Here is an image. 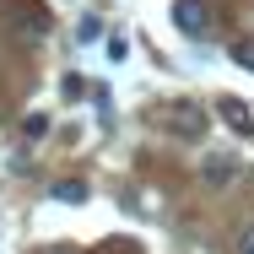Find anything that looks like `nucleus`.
<instances>
[{
	"label": "nucleus",
	"mask_w": 254,
	"mask_h": 254,
	"mask_svg": "<svg viewBox=\"0 0 254 254\" xmlns=\"http://www.w3.org/2000/svg\"><path fill=\"white\" fill-rule=\"evenodd\" d=\"M173 22H179L190 38H205V33H211V16H205L200 0H179V5H173Z\"/></svg>",
	"instance_id": "f03ea898"
},
{
	"label": "nucleus",
	"mask_w": 254,
	"mask_h": 254,
	"mask_svg": "<svg viewBox=\"0 0 254 254\" xmlns=\"http://www.w3.org/2000/svg\"><path fill=\"white\" fill-rule=\"evenodd\" d=\"M103 54H108V60H125V54H130V44H125V38H108V44H103Z\"/></svg>",
	"instance_id": "9d476101"
},
{
	"label": "nucleus",
	"mask_w": 254,
	"mask_h": 254,
	"mask_svg": "<svg viewBox=\"0 0 254 254\" xmlns=\"http://www.w3.org/2000/svg\"><path fill=\"white\" fill-rule=\"evenodd\" d=\"M233 173H238V157H227V152H211L200 162V179H205V184H216V190L233 184Z\"/></svg>",
	"instance_id": "7ed1b4c3"
},
{
	"label": "nucleus",
	"mask_w": 254,
	"mask_h": 254,
	"mask_svg": "<svg viewBox=\"0 0 254 254\" xmlns=\"http://www.w3.org/2000/svg\"><path fill=\"white\" fill-rule=\"evenodd\" d=\"M233 254H254V222L238 227V238H233Z\"/></svg>",
	"instance_id": "0eeeda50"
},
{
	"label": "nucleus",
	"mask_w": 254,
	"mask_h": 254,
	"mask_svg": "<svg viewBox=\"0 0 254 254\" xmlns=\"http://www.w3.org/2000/svg\"><path fill=\"white\" fill-rule=\"evenodd\" d=\"M44 254H70V249H44Z\"/></svg>",
	"instance_id": "9b49d317"
},
{
	"label": "nucleus",
	"mask_w": 254,
	"mask_h": 254,
	"mask_svg": "<svg viewBox=\"0 0 254 254\" xmlns=\"http://www.w3.org/2000/svg\"><path fill=\"white\" fill-rule=\"evenodd\" d=\"M162 130L195 146V141H205V135H211V114H205L195 98H173L168 108H162Z\"/></svg>",
	"instance_id": "f257e3e1"
},
{
	"label": "nucleus",
	"mask_w": 254,
	"mask_h": 254,
	"mask_svg": "<svg viewBox=\"0 0 254 254\" xmlns=\"http://www.w3.org/2000/svg\"><path fill=\"white\" fill-rule=\"evenodd\" d=\"M22 130H27V135H33V141H38V135H44V130H49V119H44V114H27V125H22Z\"/></svg>",
	"instance_id": "1a4fd4ad"
},
{
	"label": "nucleus",
	"mask_w": 254,
	"mask_h": 254,
	"mask_svg": "<svg viewBox=\"0 0 254 254\" xmlns=\"http://www.w3.org/2000/svg\"><path fill=\"white\" fill-rule=\"evenodd\" d=\"M54 200L81 205V200H87V184H76V179H60V184H54Z\"/></svg>",
	"instance_id": "39448f33"
},
{
	"label": "nucleus",
	"mask_w": 254,
	"mask_h": 254,
	"mask_svg": "<svg viewBox=\"0 0 254 254\" xmlns=\"http://www.w3.org/2000/svg\"><path fill=\"white\" fill-rule=\"evenodd\" d=\"M233 65L254 70V38H238V44H233Z\"/></svg>",
	"instance_id": "423d86ee"
},
{
	"label": "nucleus",
	"mask_w": 254,
	"mask_h": 254,
	"mask_svg": "<svg viewBox=\"0 0 254 254\" xmlns=\"http://www.w3.org/2000/svg\"><path fill=\"white\" fill-rule=\"evenodd\" d=\"M76 38H87V44H92V38H103V22H98V16H81V27H76Z\"/></svg>",
	"instance_id": "6e6552de"
},
{
	"label": "nucleus",
	"mask_w": 254,
	"mask_h": 254,
	"mask_svg": "<svg viewBox=\"0 0 254 254\" xmlns=\"http://www.w3.org/2000/svg\"><path fill=\"white\" fill-rule=\"evenodd\" d=\"M216 114H222V119H227L238 135H254V114H249V108H244L238 98H222V103H216Z\"/></svg>",
	"instance_id": "20e7f679"
}]
</instances>
